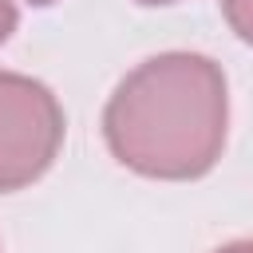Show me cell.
<instances>
[{"label": "cell", "mask_w": 253, "mask_h": 253, "mask_svg": "<svg viewBox=\"0 0 253 253\" xmlns=\"http://www.w3.org/2000/svg\"><path fill=\"white\" fill-rule=\"evenodd\" d=\"M229 130L221 63L202 51H162L119 79L103 107V138L119 166L190 182L217 166Z\"/></svg>", "instance_id": "cell-1"}, {"label": "cell", "mask_w": 253, "mask_h": 253, "mask_svg": "<svg viewBox=\"0 0 253 253\" xmlns=\"http://www.w3.org/2000/svg\"><path fill=\"white\" fill-rule=\"evenodd\" d=\"M67 115L55 91L32 75L0 71V194L43 178L63 146Z\"/></svg>", "instance_id": "cell-2"}, {"label": "cell", "mask_w": 253, "mask_h": 253, "mask_svg": "<svg viewBox=\"0 0 253 253\" xmlns=\"http://www.w3.org/2000/svg\"><path fill=\"white\" fill-rule=\"evenodd\" d=\"M221 16L241 43L253 47V0H221Z\"/></svg>", "instance_id": "cell-3"}, {"label": "cell", "mask_w": 253, "mask_h": 253, "mask_svg": "<svg viewBox=\"0 0 253 253\" xmlns=\"http://www.w3.org/2000/svg\"><path fill=\"white\" fill-rule=\"evenodd\" d=\"M16 20H20L16 4L12 0H0V43H8V36L16 32Z\"/></svg>", "instance_id": "cell-4"}, {"label": "cell", "mask_w": 253, "mask_h": 253, "mask_svg": "<svg viewBox=\"0 0 253 253\" xmlns=\"http://www.w3.org/2000/svg\"><path fill=\"white\" fill-rule=\"evenodd\" d=\"M213 253H253V237H241V241H229V245H221V249H213Z\"/></svg>", "instance_id": "cell-5"}, {"label": "cell", "mask_w": 253, "mask_h": 253, "mask_svg": "<svg viewBox=\"0 0 253 253\" xmlns=\"http://www.w3.org/2000/svg\"><path fill=\"white\" fill-rule=\"evenodd\" d=\"M134 4H146V8H158V4H178V0H134Z\"/></svg>", "instance_id": "cell-6"}, {"label": "cell", "mask_w": 253, "mask_h": 253, "mask_svg": "<svg viewBox=\"0 0 253 253\" xmlns=\"http://www.w3.org/2000/svg\"><path fill=\"white\" fill-rule=\"evenodd\" d=\"M28 4H40V8H43V4H55V0H28Z\"/></svg>", "instance_id": "cell-7"}]
</instances>
